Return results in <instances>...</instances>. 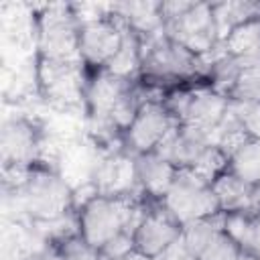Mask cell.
Returning <instances> with one entry per match:
<instances>
[{
	"label": "cell",
	"instance_id": "obj_1",
	"mask_svg": "<svg viewBox=\"0 0 260 260\" xmlns=\"http://www.w3.org/2000/svg\"><path fill=\"white\" fill-rule=\"evenodd\" d=\"M148 209L134 195L104 197L98 195L79 211V236L98 252L122 232L136 234Z\"/></svg>",
	"mask_w": 260,
	"mask_h": 260
},
{
	"label": "cell",
	"instance_id": "obj_2",
	"mask_svg": "<svg viewBox=\"0 0 260 260\" xmlns=\"http://www.w3.org/2000/svg\"><path fill=\"white\" fill-rule=\"evenodd\" d=\"M160 14L167 37L197 57L209 53L219 43L211 4L160 2Z\"/></svg>",
	"mask_w": 260,
	"mask_h": 260
},
{
	"label": "cell",
	"instance_id": "obj_3",
	"mask_svg": "<svg viewBox=\"0 0 260 260\" xmlns=\"http://www.w3.org/2000/svg\"><path fill=\"white\" fill-rule=\"evenodd\" d=\"M20 209L37 221H53L63 217L73 205V189L59 173L45 169H28L24 181L16 187Z\"/></svg>",
	"mask_w": 260,
	"mask_h": 260
},
{
	"label": "cell",
	"instance_id": "obj_4",
	"mask_svg": "<svg viewBox=\"0 0 260 260\" xmlns=\"http://www.w3.org/2000/svg\"><path fill=\"white\" fill-rule=\"evenodd\" d=\"M199 69V57L169 39L165 28L140 37V71L144 77L156 81L183 79Z\"/></svg>",
	"mask_w": 260,
	"mask_h": 260
},
{
	"label": "cell",
	"instance_id": "obj_5",
	"mask_svg": "<svg viewBox=\"0 0 260 260\" xmlns=\"http://www.w3.org/2000/svg\"><path fill=\"white\" fill-rule=\"evenodd\" d=\"M162 205L181 225L221 211L211 185L189 169L177 171L167 195L162 197Z\"/></svg>",
	"mask_w": 260,
	"mask_h": 260
},
{
	"label": "cell",
	"instance_id": "obj_6",
	"mask_svg": "<svg viewBox=\"0 0 260 260\" xmlns=\"http://www.w3.org/2000/svg\"><path fill=\"white\" fill-rule=\"evenodd\" d=\"M79 22L65 4H51L39 18V51L43 59L83 61L79 53Z\"/></svg>",
	"mask_w": 260,
	"mask_h": 260
},
{
	"label": "cell",
	"instance_id": "obj_7",
	"mask_svg": "<svg viewBox=\"0 0 260 260\" xmlns=\"http://www.w3.org/2000/svg\"><path fill=\"white\" fill-rule=\"evenodd\" d=\"M37 79L43 98L57 110H75L85 102L83 61H39Z\"/></svg>",
	"mask_w": 260,
	"mask_h": 260
},
{
	"label": "cell",
	"instance_id": "obj_8",
	"mask_svg": "<svg viewBox=\"0 0 260 260\" xmlns=\"http://www.w3.org/2000/svg\"><path fill=\"white\" fill-rule=\"evenodd\" d=\"M165 106L181 126L195 128L211 136V130L223 120L230 100L211 87H197L173 93Z\"/></svg>",
	"mask_w": 260,
	"mask_h": 260
},
{
	"label": "cell",
	"instance_id": "obj_9",
	"mask_svg": "<svg viewBox=\"0 0 260 260\" xmlns=\"http://www.w3.org/2000/svg\"><path fill=\"white\" fill-rule=\"evenodd\" d=\"M179 122L169 112V108L156 100L144 102L126 130V144L132 148L134 154L154 152L156 146L165 140V136L177 126Z\"/></svg>",
	"mask_w": 260,
	"mask_h": 260
},
{
	"label": "cell",
	"instance_id": "obj_10",
	"mask_svg": "<svg viewBox=\"0 0 260 260\" xmlns=\"http://www.w3.org/2000/svg\"><path fill=\"white\" fill-rule=\"evenodd\" d=\"M114 12V8H112ZM122 45V18L114 12L108 18L81 24L79 53L83 63L95 67H108Z\"/></svg>",
	"mask_w": 260,
	"mask_h": 260
},
{
	"label": "cell",
	"instance_id": "obj_11",
	"mask_svg": "<svg viewBox=\"0 0 260 260\" xmlns=\"http://www.w3.org/2000/svg\"><path fill=\"white\" fill-rule=\"evenodd\" d=\"M93 185L98 195L104 197H126L134 195V189L140 187L136 175V154L126 152H108L98 167Z\"/></svg>",
	"mask_w": 260,
	"mask_h": 260
},
{
	"label": "cell",
	"instance_id": "obj_12",
	"mask_svg": "<svg viewBox=\"0 0 260 260\" xmlns=\"http://www.w3.org/2000/svg\"><path fill=\"white\" fill-rule=\"evenodd\" d=\"M181 232H183V225L169 213L165 205L148 209L134 234V248L140 254L154 258L171 242H175L181 236Z\"/></svg>",
	"mask_w": 260,
	"mask_h": 260
},
{
	"label": "cell",
	"instance_id": "obj_13",
	"mask_svg": "<svg viewBox=\"0 0 260 260\" xmlns=\"http://www.w3.org/2000/svg\"><path fill=\"white\" fill-rule=\"evenodd\" d=\"M207 146H213L209 134L177 124L156 146L154 152L179 171V169H193V165L199 160V156Z\"/></svg>",
	"mask_w": 260,
	"mask_h": 260
},
{
	"label": "cell",
	"instance_id": "obj_14",
	"mask_svg": "<svg viewBox=\"0 0 260 260\" xmlns=\"http://www.w3.org/2000/svg\"><path fill=\"white\" fill-rule=\"evenodd\" d=\"M41 142L35 128L24 120H10L2 128V162L4 167L30 169V162L39 156Z\"/></svg>",
	"mask_w": 260,
	"mask_h": 260
},
{
	"label": "cell",
	"instance_id": "obj_15",
	"mask_svg": "<svg viewBox=\"0 0 260 260\" xmlns=\"http://www.w3.org/2000/svg\"><path fill=\"white\" fill-rule=\"evenodd\" d=\"M211 189L219 201V209L223 213H250L258 211L256 205V187L244 183L234 173H221L213 183Z\"/></svg>",
	"mask_w": 260,
	"mask_h": 260
},
{
	"label": "cell",
	"instance_id": "obj_16",
	"mask_svg": "<svg viewBox=\"0 0 260 260\" xmlns=\"http://www.w3.org/2000/svg\"><path fill=\"white\" fill-rule=\"evenodd\" d=\"M136 175L140 189L154 199H162L177 175V169L156 152L136 154Z\"/></svg>",
	"mask_w": 260,
	"mask_h": 260
},
{
	"label": "cell",
	"instance_id": "obj_17",
	"mask_svg": "<svg viewBox=\"0 0 260 260\" xmlns=\"http://www.w3.org/2000/svg\"><path fill=\"white\" fill-rule=\"evenodd\" d=\"M211 12L215 18L219 41H225L238 26L260 18V2H219L211 4Z\"/></svg>",
	"mask_w": 260,
	"mask_h": 260
},
{
	"label": "cell",
	"instance_id": "obj_18",
	"mask_svg": "<svg viewBox=\"0 0 260 260\" xmlns=\"http://www.w3.org/2000/svg\"><path fill=\"white\" fill-rule=\"evenodd\" d=\"M223 230L244 254L260 258V209L250 213H225Z\"/></svg>",
	"mask_w": 260,
	"mask_h": 260
},
{
	"label": "cell",
	"instance_id": "obj_19",
	"mask_svg": "<svg viewBox=\"0 0 260 260\" xmlns=\"http://www.w3.org/2000/svg\"><path fill=\"white\" fill-rule=\"evenodd\" d=\"M238 57L242 59V69L228 93V100L240 104H260V53Z\"/></svg>",
	"mask_w": 260,
	"mask_h": 260
},
{
	"label": "cell",
	"instance_id": "obj_20",
	"mask_svg": "<svg viewBox=\"0 0 260 260\" xmlns=\"http://www.w3.org/2000/svg\"><path fill=\"white\" fill-rule=\"evenodd\" d=\"M114 12L120 14L140 37L152 35L162 26V14H160V2H126V4H114Z\"/></svg>",
	"mask_w": 260,
	"mask_h": 260
},
{
	"label": "cell",
	"instance_id": "obj_21",
	"mask_svg": "<svg viewBox=\"0 0 260 260\" xmlns=\"http://www.w3.org/2000/svg\"><path fill=\"white\" fill-rule=\"evenodd\" d=\"M106 69L110 73L126 77V79H130V75H134L140 69V35L124 18H122V45H120V51L108 63Z\"/></svg>",
	"mask_w": 260,
	"mask_h": 260
},
{
	"label": "cell",
	"instance_id": "obj_22",
	"mask_svg": "<svg viewBox=\"0 0 260 260\" xmlns=\"http://www.w3.org/2000/svg\"><path fill=\"white\" fill-rule=\"evenodd\" d=\"M228 171L252 187H260V138H248L228 162Z\"/></svg>",
	"mask_w": 260,
	"mask_h": 260
},
{
	"label": "cell",
	"instance_id": "obj_23",
	"mask_svg": "<svg viewBox=\"0 0 260 260\" xmlns=\"http://www.w3.org/2000/svg\"><path fill=\"white\" fill-rule=\"evenodd\" d=\"M223 223H225V213L219 211L215 215H209V217H203V219H195V221H189L183 225V240L187 242L189 250L195 254V258L201 254V250L207 246V242L219 232L223 230Z\"/></svg>",
	"mask_w": 260,
	"mask_h": 260
},
{
	"label": "cell",
	"instance_id": "obj_24",
	"mask_svg": "<svg viewBox=\"0 0 260 260\" xmlns=\"http://www.w3.org/2000/svg\"><path fill=\"white\" fill-rule=\"evenodd\" d=\"M228 162H230V158L225 156V152L221 150V148H217V146H207L205 150H203V154L199 156V160L193 165V169H189V171H193L199 179H203L205 183H213L221 173H225L228 171Z\"/></svg>",
	"mask_w": 260,
	"mask_h": 260
},
{
	"label": "cell",
	"instance_id": "obj_25",
	"mask_svg": "<svg viewBox=\"0 0 260 260\" xmlns=\"http://www.w3.org/2000/svg\"><path fill=\"white\" fill-rule=\"evenodd\" d=\"M242 250L236 244V240L225 232L219 230L209 242L207 246L201 250V254L197 256V260H240L242 258Z\"/></svg>",
	"mask_w": 260,
	"mask_h": 260
},
{
	"label": "cell",
	"instance_id": "obj_26",
	"mask_svg": "<svg viewBox=\"0 0 260 260\" xmlns=\"http://www.w3.org/2000/svg\"><path fill=\"white\" fill-rule=\"evenodd\" d=\"M230 108L240 118L250 138H260V104H240L230 102Z\"/></svg>",
	"mask_w": 260,
	"mask_h": 260
},
{
	"label": "cell",
	"instance_id": "obj_27",
	"mask_svg": "<svg viewBox=\"0 0 260 260\" xmlns=\"http://www.w3.org/2000/svg\"><path fill=\"white\" fill-rule=\"evenodd\" d=\"M59 250L65 256V260H98L100 258V252L95 248H91L81 236H73V238L61 242Z\"/></svg>",
	"mask_w": 260,
	"mask_h": 260
},
{
	"label": "cell",
	"instance_id": "obj_28",
	"mask_svg": "<svg viewBox=\"0 0 260 260\" xmlns=\"http://www.w3.org/2000/svg\"><path fill=\"white\" fill-rule=\"evenodd\" d=\"M134 236L128 234V232H122L120 236H116L114 240H110L102 250L100 254L108 256V258H114V260H122L126 258L130 252H134Z\"/></svg>",
	"mask_w": 260,
	"mask_h": 260
},
{
	"label": "cell",
	"instance_id": "obj_29",
	"mask_svg": "<svg viewBox=\"0 0 260 260\" xmlns=\"http://www.w3.org/2000/svg\"><path fill=\"white\" fill-rule=\"evenodd\" d=\"M152 260H197L195 254L189 250L183 236H179L175 242H171L162 252H158Z\"/></svg>",
	"mask_w": 260,
	"mask_h": 260
},
{
	"label": "cell",
	"instance_id": "obj_30",
	"mask_svg": "<svg viewBox=\"0 0 260 260\" xmlns=\"http://www.w3.org/2000/svg\"><path fill=\"white\" fill-rule=\"evenodd\" d=\"M37 260H65V256L61 254L59 248H47L37 256Z\"/></svg>",
	"mask_w": 260,
	"mask_h": 260
},
{
	"label": "cell",
	"instance_id": "obj_31",
	"mask_svg": "<svg viewBox=\"0 0 260 260\" xmlns=\"http://www.w3.org/2000/svg\"><path fill=\"white\" fill-rule=\"evenodd\" d=\"M122 260H152L150 256H146V254H140L138 250H134V252H130L126 258H122Z\"/></svg>",
	"mask_w": 260,
	"mask_h": 260
},
{
	"label": "cell",
	"instance_id": "obj_32",
	"mask_svg": "<svg viewBox=\"0 0 260 260\" xmlns=\"http://www.w3.org/2000/svg\"><path fill=\"white\" fill-rule=\"evenodd\" d=\"M240 260H260V258H256V256H250V254H242V258Z\"/></svg>",
	"mask_w": 260,
	"mask_h": 260
}]
</instances>
